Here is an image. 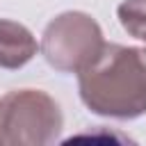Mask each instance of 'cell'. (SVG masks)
<instances>
[{"instance_id":"6da1fadb","label":"cell","mask_w":146,"mask_h":146,"mask_svg":"<svg viewBox=\"0 0 146 146\" xmlns=\"http://www.w3.org/2000/svg\"><path fill=\"white\" fill-rule=\"evenodd\" d=\"M82 103L103 116L137 119L146 112V48L105 43L78 73Z\"/></svg>"},{"instance_id":"7a4b0ae2","label":"cell","mask_w":146,"mask_h":146,"mask_svg":"<svg viewBox=\"0 0 146 146\" xmlns=\"http://www.w3.org/2000/svg\"><path fill=\"white\" fill-rule=\"evenodd\" d=\"M62 123L59 105L46 91L21 89L0 98V144H50Z\"/></svg>"},{"instance_id":"3957f363","label":"cell","mask_w":146,"mask_h":146,"mask_svg":"<svg viewBox=\"0 0 146 146\" xmlns=\"http://www.w3.org/2000/svg\"><path fill=\"white\" fill-rule=\"evenodd\" d=\"M105 46L98 23L82 11H66L52 18L41 36L46 62L62 73H80Z\"/></svg>"},{"instance_id":"277c9868","label":"cell","mask_w":146,"mask_h":146,"mask_svg":"<svg viewBox=\"0 0 146 146\" xmlns=\"http://www.w3.org/2000/svg\"><path fill=\"white\" fill-rule=\"evenodd\" d=\"M36 39L34 34L16 23L0 18V66L2 68H21L36 55Z\"/></svg>"},{"instance_id":"5b68a950","label":"cell","mask_w":146,"mask_h":146,"mask_svg":"<svg viewBox=\"0 0 146 146\" xmlns=\"http://www.w3.org/2000/svg\"><path fill=\"white\" fill-rule=\"evenodd\" d=\"M119 21L130 36L146 41V0H123L119 5Z\"/></svg>"}]
</instances>
